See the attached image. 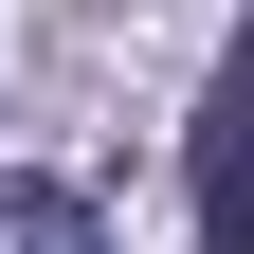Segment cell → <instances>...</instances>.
I'll return each mask as SVG.
<instances>
[{
  "mask_svg": "<svg viewBox=\"0 0 254 254\" xmlns=\"http://www.w3.org/2000/svg\"><path fill=\"white\" fill-rule=\"evenodd\" d=\"M236 55H254V0H236Z\"/></svg>",
  "mask_w": 254,
  "mask_h": 254,
  "instance_id": "3957f363",
  "label": "cell"
},
{
  "mask_svg": "<svg viewBox=\"0 0 254 254\" xmlns=\"http://www.w3.org/2000/svg\"><path fill=\"white\" fill-rule=\"evenodd\" d=\"M0 254H109V218H91L73 182H18L0 164Z\"/></svg>",
  "mask_w": 254,
  "mask_h": 254,
  "instance_id": "7a4b0ae2",
  "label": "cell"
},
{
  "mask_svg": "<svg viewBox=\"0 0 254 254\" xmlns=\"http://www.w3.org/2000/svg\"><path fill=\"white\" fill-rule=\"evenodd\" d=\"M182 218H200L182 254H254V55H218L200 127H182Z\"/></svg>",
  "mask_w": 254,
  "mask_h": 254,
  "instance_id": "6da1fadb",
  "label": "cell"
}]
</instances>
